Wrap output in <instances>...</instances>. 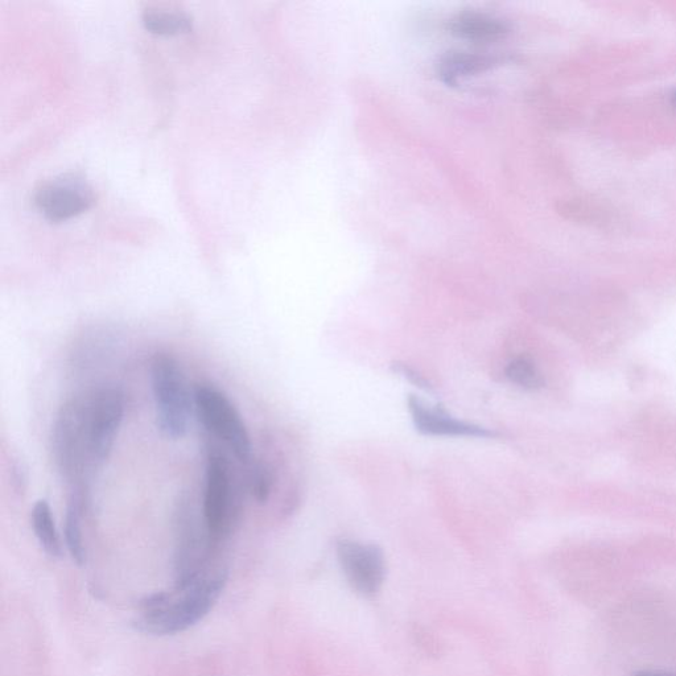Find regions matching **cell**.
Instances as JSON below:
<instances>
[{"mask_svg": "<svg viewBox=\"0 0 676 676\" xmlns=\"http://www.w3.org/2000/svg\"><path fill=\"white\" fill-rule=\"evenodd\" d=\"M228 583L225 568L209 570L188 588L156 592L139 603V616L133 625L140 633L173 636L191 629L208 616Z\"/></svg>", "mask_w": 676, "mask_h": 676, "instance_id": "1", "label": "cell"}, {"mask_svg": "<svg viewBox=\"0 0 676 676\" xmlns=\"http://www.w3.org/2000/svg\"><path fill=\"white\" fill-rule=\"evenodd\" d=\"M175 530V588L177 591L188 588L197 579L210 570L209 562L217 550L209 537L205 521H201L192 498L181 497L176 502L173 513Z\"/></svg>", "mask_w": 676, "mask_h": 676, "instance_id": "2", "label": "cell"}, {"mask_svg": "<svg viewBox=\"0 0 676 676\" xmlns=\"http://www.w3.org/2000/svg\"><path fill=\"white\" fill-rule=\"evenodd\" d=\"M152 391L156 407V426L164 438L187 435L192 415V398L187 378L176 358L158 354L151 364Z\"/></svg>", "mask_w": 676, "mask_h": 676, "instance_id": "3", "label": "cell"}, {"mask_svg": "<svg viewBox=\"0 0 676 676\" xmlns=\"http://www.w3.org/2000/svg\"><path fill=\"white\" fill-rule=\"evenodd\" d=\"M238 515V488L232 464L224 452L210 445L206 455L203 517L214 546L228 539Z\"/></svg>", "mask_w": 676, "mask_h": 676, "instance_id": "4", "label": "cell"}, {"mask_svg": "<svg viewBox=\"0 0 676 676\" xmlns=\"http://www.w3.org/2000/svg\"><path fill=\"white\" fill-rule=\"evenodd\" d=\"M125 416V398L117 387L82 395V426L90 468L102 467L113 451Z\"/></svg>", "mask_w": 676, "mask_h": 676, "instance_id": "5", "label": "cell"}, {"mask_svg": "<svg viewBox=\"0 0 676 676\" xmlns=\"http://www.w3.org/2000/svg\"><path fill=\"white\" fill-rule=\"evenodd\" d=\"M197 418L210 435L222 441L243 464H250L251 440L236 406L216 386L201 383L193 394Z\"/></svg>", "mask_w": 676, "mask_h": 676, "instance_id": "6", "label": "cell"}, {"mask_svg": "<svg viewBox=\"0 0 676 676\" xmlns=\"http://www.w3.org/2000/svg\"><path fill=\"white\" fill-rule=\"evenodd\" d=\"M52 452L57 471L70 488H86L85 477L92 468L82 426V395L60 408L52 428Z\"/></svg>", "mask_w": 676, "mask_h": 676, "instance_id": "7", "label": "cell"}, {"mask_svg": "<svg viewBox=\"0 0 676 676\" xmlns=\"http://www.w3.org/2000/svg\"><path fill=\"white\" fill-rule=\"evenodd\" d=\"M96 203L93 188L82 177L63 175L41 184L34 196L35 208L49 222H65L88 212Z\"/></svg>", "mask_w": 676, "mask_h": 676, "instance_id": "8", "label": "cell"}, {"mask_svg": "<svg viewBox=\"0 0 676 676\" xmlns=\"http://www.w3.org/2000/svg\"><path fill=\"white\" fill-rule=\"evenodd\" d=\"M337 558L348 583L362 596H374L386 577V560L375 544L341 539Z\"/></svg>", "mask_w": 676, "mask_h": 676, "instance_id": "9", "label": "cell"}, {"mask_svg": "<svg viewBox=\"0 0 676 676\" xmlns=\"http://www.w3.org/2000/svg\"><path fill=\"white\" fill-rule=\"evenodd\" d=\"M407 406L416 430L423 435L478 439H493L500 436L497 431L453 418L444 407L427 406L415 395L408 397Z\"/></svg>", "mask_w": 676, "mask_h": 676, "instance_id": "10", "label": "cell"}, {"mask_svg": "<svg viewBox=\"0 0 676 676\" xmlns=\"http://www.w3.org/2000/svg\"><path fill=\"white\" fill-rule=\"evenodd\" d=\"M449 32L473 43H494L509 35V27L500 19L484 14H463L451 20Z\"/></svg>", "mask_w": 676, "mask_h": 676, "instance_id": "11", "label": "cell"}, {"mask_svg": "<svg viewBox=\"0 0 676 676\" xmlns=\"http://www.w3.org/2000/svg\"><path fill=\"white\" fill-rule=\"evenodd\" d=\"M500 63L497 57L481 53L448 52L438 63V74L445 85L455 86L460 78L488 72Z\"/></svg>", "mask_w": 676, "mask_h": 676, "instance_id": "12", "label": "cell"}, {"mask_svg": "<svg viewBox=\"0 0 676 676\" xmlns=\"http://www.w3.org/2000/svg\"><path fill=\"white\" fill-rule=\"evenodd\" d=\"M86 505V488H72L65 514V543L73 562L84 566L86 551L82 538V515Z\"/></svg>", "mask_w": 676, "mask_h": 676, "instance_id": "13", "label": "cell"}, {"mask_svg": "<svg viewBox=\"0 0 676 676\" xmlns=\"http://www.w3.org/2000/svg\"><path fill=\"white\" fill-rule=\"evenodd\" d=\"M31 525L45 554L51 556V558H61L63 556V543H61L52 507L48 504V501L39 500L36 502L34 509L31 511Z\"/></svg>", "mask_w": 676, "mask_h": 676, "instance_id": "14", "label": "cell"}, {"mask_svg": "<svg viewBox=\"0 0 676 676\" xmlns=\"http://www.w3.org/2000/svg\"><path fill=\"white\" fill-rule=\"evenodd\" d=\"M143 24L148 32L159 36H177L192 31V19L187 14L160 8L144 12Z\"/></svg>", "mask_w": 676, "mask_h": 676, "instance_id": "15", "label": "cell"}, {"mask_svg": "<svg viewBox=\"0 0 676 676\" xmlns=\"http://www.w3.org/2000/svg\"><path fill=\"white\" fill-rule=\"evenodd\" d=\"M506 378L513 385L523 390H539L544 386V379L534 362L529 357H517L507 365Z\"/></svg>", "mask_w": 676, "mask_h": 676, "instance_id": "16", "label": "cell"}, {"mask_svg": "<svg viewBox=\"0 0 676 676\" xmlns=\"http://www.w3.org/2000/svg\"><path fill=\"white\" fill-rule=\"evenodd\" d=\"M272 484H274V477H272V473L266 465H250L249 474H247V488L259 504H266L269 501Z\"/></svg>", "mask_w": 676, "mask_h": 676, "instance_id": "17", "label": "cell"}, {"mask_svg": "<svg viewBox=\"0 0 676 676\" xmlns=\"http://www.w3.org/2000/svg\"><path fill=\"white\" fill-rule=\"evenodd\" d=\"M391 370H393L395 374H401L403 378H406L408 382L419 387V389L427 391V393H434L431 383L428 382L423 375H420L416 370L410 368V366L402 364V362H394V364L391 365Z\"/></svg>", "mask_w": 676, "mask_h": 676, "instance_id": "18", "label": "cell"}, {"mask_svg": "<svg viewBox=\"0 0 676 676\" xmlns=\"http://www.w3.org/2000/svg\"><path fill=\"white\" fill-rule=\"evenodd\" d=\"M12 469H14V471H12V473H14V482L18 485V490H22L23 492V490L26 489L28 480L26 469L20 464L15 465Z\"/></svg>", "mask_w": 676, "mask_h": 676, "instance_id": "19", "label": "cell"}, {"mask_svg": "<svg viewBox=\"0 0 676 676\" xmlns=\"http://www.w3.org/2000/svg\"><path fill=\"white\" fill-rule=\"evenodd\" d=\"M633 676H676L673 673H665V671H653V670H643L638 671V673Z\"/></svg>", "mask_w": 676, "mask_h": 676, "instance_id": "20", "label": "cell"}, {"mask_svg": "<svg viewBox=\"0 0 676 676\" xmlns=\"http://www.w3.org/2000/svg\"><path fill=\"white\" fill-rule=\"evenodd\" d=\"M673 103H674V106H676V92L673 94Z\"/></svg>", "mask_w": 676, "mask_h": 676, "instance_id": "21", "label": "cell"}]
</instances>
